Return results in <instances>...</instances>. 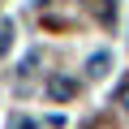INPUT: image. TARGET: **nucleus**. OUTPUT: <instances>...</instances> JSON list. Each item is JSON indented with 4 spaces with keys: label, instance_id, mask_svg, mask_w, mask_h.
<instances>
[{
    "label": "nucleus",
    "instance_id": "f257e3e1",
    "mask_svg": "<svg viewBox=\"0 0 129 129\" xmlns=\"http://www.w3.org/2000/svg\"><path fill=\"white\" fill-rule=\"evenodd\" d=\"M47 95H52L56 103H69V99L78 95V82H73L69 73H52V78H47Z\"/></svg>",
    "mask_w": 129,
    "mask_h": 129
},
{
    "label": "nucleus",
    "instance_id": "f03ea898",
    "mask_svg": "<svg viewBox=\"0 0 129 129\" xmlns=\"http://www.w3.org/2000/svg\"><path fill=\"white\" fill-rule=\"evenodd\" d=\"M108 64H112V56H108V52H95V56L86 60V73H90V78H103Z\"/></svg>",
    "mask_w": 129,
    "mask_h": 129
},
{
    "label": "nucleus",
    "instance_id": "7ed1b4c3",
    "mask_svg": "<svg viewBox=\"0 0 129 129\" xmlns=\"http://www.w3.org/2000/svg\"><path fill=\"white\" fill-rule=\"evenodd\" d=\"M90 9H95V17H99V22H112V13H116V0H90Z\"/></svg>",
    "mask_w": 129,
    "mask_h": 129
},
{
    "label": "nucleus",
    "instance_id": "20e7f679",
    "mask_svg": "<svg viewBox=\"0 0 129 129\" xmlns=\"http://www.w3.org/2000/svg\"><path fill=\"white\" fill-rule=\"evenodd\" d=\"M9 47H13V22H0V60L9 56Z\"/></svg>",
    "mask_w": 129,
    "mask_h": 129
},
{
    "label": "nucleus",
    "instance_id": "39448f33",
    "mask_svg": "<svg viewBox=\"0 0 129 129\" xmlns=\"http://www.w3.org/2000/svg\"><path fill=\"white\" fill-rule=\"evenodd\" d=\"M9 129H39V125H35L30 116H13V120H9Z\"/></svg>",
    "mask_w": 129,
    "mask_h": 129
}]
</instances>
